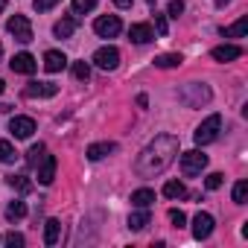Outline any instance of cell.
I'll return each mask as SVG.
<instances>
[{
    "label": "cell",
    "mask_w": 248,
    "mask_h": 248,
    "mask_svg": "<svg viewBox=\"0 0 248 248\" xmlns=\"http://www.w3.org/2000/svg\"><path fill=\"white\" fill-rule=\"evenodd\" d=\"M178 149H181V143H178L175 135H158V138H155L152 143H146L143 152L138 155L135 172H138L140 178H155V175H161V172L175 161Z\"/></svg>",
    "instance_id": "obj_1"
},
{
    "label": "cell",
    "mask_w": 248,
    "mask_h": 248,
    "mask_svg": "<svg viewBox=\"0 0 248 248\" xmlns=\"http://www.w3.org/2000/svg\"><path fill=\"white\" fill-rule=\"evenodd\" d=\"M210 96H213L210 88L202 85V82H190V85H184V88L178 91V99H181L184 105H190V108H202V105H207Z\"/></svg>",
    "instance_id": "obj_2"
},
{
    "label": "cell",
    "mask_w": 248,
    "mask_h": 248,
    "mask_svg": "<svg viewBox=\"0 0 248 248\" xmlns=\"http://www.w3.org/2000/svg\"><path fill=\"white\" fill-rule=\"evenodd\" d=\"M219 132H222V117H219V114H210L202 126L193 132V140H196L199 146H207V143H213V140L219 138Z\"/></svg>",
    "instance_id": "obj_3"
},
{
    "label": "cell",
    "mask_w": 248,
    "mask_h": 248,
    "mask_svg": "<svg viewBox=\"0 0 248 248\" xmlns=\"http://www.w3.org/2000/svg\"><path fill=\"white\" fill-rule=\"evenodd\" d=\"M6 30H9V35H15V41H21V44H30V41H32V24H30L27 15H12V18L6 21Z\"/></svg>",
    "instance_id": "obj_4"
},
{
    "label": "cell",
    "mask_w": 248,
    "mask_h": 248,
    "mask_svg": "<svg viewBox=\"0 0 248 248\" xmlns=\"http://www.w3.org/2000/svg\"><path fill=\"white\" fill-rule=\"evenodd\" d=\"M204 167H207V155H204V152H199V149H190V152H184V155H181V172H184L187 178L199 175Z\"/></svg>",
    "instance_id": "obj_5"
},
{
    "label": "cell",
    "mask_w": 248,
    "mask_h": 248,
    "mask_svg": "<svg viewBox=\"0 0 248 248\" xmlns=\"http://www.w3.org/2000/svg\"><path fill=\"white\" fill-rule=\"evenodd\" d=\"M93 30H96V35H99V38H117V35H120V30H123V24H120V18H117V15H102V18H96Z\"/></svg>",
    "instance_id": "obj_6"
},
{
    "label": "cell",
    "mask_w": 248,
    "mask_h": 248,
    "mask_svg": "<svg viewBox=\"0 0 248 248\" xmlns=\"http://www.w3.org/2000/svg\"><path fill=\"white\" fill-rule=\"evenodd\" d=\"M93 64H96L99 70H117V64H120V50H117V47H99V50L93 53Z\"/></svg>",
    "instance_id": "obj_7"
},
{
    "label": "cell",
    "mask_w": 248,
    "mask_h": 248,
    "mask_svg": "<svg viewBox=\"0 0 248 248\" xmlns=\"http://www.w3.org/2000/svg\"><path fill=\"white\" fill-rule=\"evenodd\" d=\"M56 93H59V85H53V82H30L24 88V96H30V99H50Z\"/></svg>",
    "instance_id": "obj_8"
},
{
    "label": "cell",
    "mask_w": 248,
    "mask_h": 248,
    "mask_svg": "<svg viewBox=\"0 0 248 248\" xmlns=\"http://www.w3.org/2000/svg\"><path fill=\"white\" fill-rule=\"evenodd\" d=\"M9 132H12L18 140H27V138H32V132H35V120H32V117H12V120H9Z\"/></svg>",
    "instance_id": "obj_9"
},
{
    "label": "cell",
    "mask_w": 248,
    "mask_h": 248,
    "mask_svg": "<svg viewBox=\"0 0 248 248\" xmlns=\"http://www.w3.org/2000/svg\"><path fill=\"white\" fill-rule=\"evenodd\" d=\"M9 67H12L15 73H24V76H32V73L38 70V62H35V56H30V53H18V56H12V62H9Z\"/></svg>",
    "instance_id": "obj_10"
},
{
    "label": "cell",
    "mask_w": 248,
    "mask_h": 248,
    "mask_svg": "<svg viewBox=\"0 0 248 248\" xmlns=\"http://www.w3.org/2000/svg\"><path fill=\"white\" fill-rule=\"evenodd\" d=\"M213 216L210 213H196V219H193V236L196 239H207L210 233H213Z\"/></svg>",
    "instance_id": "obj_11"
},
{
    "label": "cell",
    "mask_w": 248,
    "mask_h": 248,
    "mask_svg": "<svg viewBox=\"0 0 248 248\" xmlns=\"http://www.w3.org/2000/svg\"><path fill=\"white\" fill-rule=\"evenodd\" d=\"M64 67H67V56L64 53H59V50H47L44 53V70L47 73H59Z\"/></svg>",
    "instance_id": "obj_12"
},
{
    "label": "cell",
    "mask_w": 248,
    "mask_h": 248,
    "mask_svg": "<svg viewBox=\"0 0 248 248\" xmlns=\"http://www.w3.org/2000/svg\"><path fill=\"white\" fill-rule=\"evenodd\" d=\"M35 170H38V181L41 184H53V178H56V155H44Z\"/></svg>",
    "instance_id": "obj_13"
},
{
    "label": "cell",
    "mask_w": 248,
    "mask_h": 248,
    "mask_svg": "<svg viewBox=\"0 0 248 248\" xmlns=\"http://www.w3.org/2000/svg\"><path fill=\"white\" fill-rule=\"evenodd\" d=\"M129 38H132L135 44H149V41L155 38V30H152L149 24H132V27H129Z\"/></svg>",
    "instance_id": "obj_14"
},
{
    "label": "cell",
    "mask_w": 248,
    "mask_h": 248,
    "mask_svg": "<svg viewBox=\"0 0 248 248\" xmlns=\"http://www.w3.org/2000/svg\"><path fill=\"white\" fill-rule=\"evenodd\" d=\"M111 152H117V143H111V140H105V143H91V146H88V161H102V158L111 155Z\"/></svg>",
    "instance_id": "obj_15"
},
{
    "label": "cell",
    "mask_w": 248,
    "mask_h": 248,
    "mask_svg": "<svg viewBox=\"0 0 248 248\" xmlns=\"http://www.w3.org/2000/svg\"><path fill=\"white\" fill-rule=\"evenodd\" d=\"M239 56H242V47H236V44H222V47L213 50V59L216 62H233Z\"/></svg>",
    "instance_id": "obj_16"
},
{
    "label": "cell",
    "mask_w": 248,
    "mask_h": 248,
    "mask_svg": "<svg viewBox=\"0 0 248 248\" xmlns=\"http://www.w3.org/2000/svg\"><path fill=\"white\" fill-rule=\"evenodd\" d=\"M62 239V222L59 219H47L44 222V245H56Z\"/></svg>",
    "instance_id": "obj_17"
},
{
    "label": "cell",
    "mask_w": 248,
    "mask_h": 248,
    "mask_svg": "<svg viewBox=\"0 0 248 248\" xmlns=\"http://www.w3.org/2000/svg\"><path fill=\"white\" fill-rule=\"evenodd\" d=\"M149 222H152V216H149V207H138V210L129 216V228H132V231H143Z\"/></svg>",
    "instance_id": "obj_18"
},
{
    "label": "cell",
    "mask_w": 248,
    "mask_h": 248,
    "mask_svg": "<svg viewBox=\"0 0 248 248\" xmlns=\"http://www.w3.org/2000/svg\"><path fill=\"white\" fill-rule=\"evenodd\" d=\"M53 32H56V38H70V35L76 32V15H70V18H62V21L53 27Z\"/></svg>",
    "instance_id": "obj_19"
},
{
    "label": "cell",
    "mask_w": 248,
    "mask_h": 248,
    "mask_svg": "<svg viewBox=\"0 0 248 248\" xmlns=\"http://www.w3.org/2000/svg\"><path fill=\"white\" fill-rule=\"evenodd\" d=\"M184 59L178 56V53H161V56H155V67H161V70H170V67H178Z\"/></svg>",
    "instance_id": "obj_20"
},
{
    "label": "cell",
    "mask_w": 248,
    "mask_h": 248,
    "mask_svg": "<svg viewBox=\"0 0 248 248\" xmlns=\"http://www.w3.org/2000/svg\"><path fill=\"white\" fill-rule=\"evenodd\" d=\"M152 202H155V193L146 190V187L132 193V204H135V207H152Z\"/></svg>",
    "instance_id": "obj_21"
},
{
    "label": "cell",
    "mask_w": 248,
    "mask_h": 248,
    "mask_svg": "<svg viewBox=\"0 0 248 248\" xmlns=\"http://www.w3.org/2000/svg\"><path fill=\"white\" fill-rule=\"evenodd\" d=\"M164 196H167V199H184V196H187V187H184L181 181H167V184H164Z\"/></svg>",
    "instance_id": "obj_22"
},
{
    "label": "cell",
    "mask_w": 248,
    "mask_h": 248,
    "mask_svg": "<svg viewBox=\"0 0 248 248\" xmlns=\"http://www.w3.org/2000/svg\"><path fill=\"white\" fill-rule=\"evenodd\" d=\"M18 161V152L9 140H0V164H15Z\"/></svg>",
    "instance_id": "obj_23"
},
{
    "label": "cell",
    "mask_w": 248,
    "mask_h": 248,
    "mask_svg": "<svg viewBox=\"0 0 248 248\" xmlns=\"http://www.w3.org/2000/svg\"><path fill=\"white\" fill-rule=\"evenodd\" d=\"M245 30H248V18H239L233 27L222 30V35H225V38H242V35H245Z\"/></svg>",
    "instance_id": "obj_24"
},
{
    "label": "cell",
    "mask_w": 248,
    "mask_h": 248,
    "mask_svg": "<svg viewBox=\"0 0 248 248\" xmlns=\"http://www.w3.org/2000/svg\"><path fill=\"white\" fill-rule=\"evenodd\" d=\"M44 155H47V146H44V143H35V146H30V152H27V164H30V167H38Z\"/></svg>",
    "instance_id": "obj_25"
},
{
    "label": "cell",
    "mask_w": 248,
    "mask_h": 248,
    "mask_svg": "<svg viewBox=\"0 0 248 248\" xmlns=\"http://www.w3.org/2000/svg\"><path fill=\"white\" fill-rule=\"evenodd\" d=\"M9 187L18 190V193H30V190H32V181H30L27 175H12V178H9Z\"/></svg>",
    "instance_id": "obj_26"
},
{
    "label": "cell",
    "mask_w": 248,
    "mask_h": 248,
    "mask_svg": "<svg viewBox=\"0 0 248 248\" xmlns=\"http://www.w3.org/2000/svg\"><path fill=\"white\" fill-rule=\"evenodd\" d=\"M24 216H27V204H24V202H12V204L6 207V219H9V222L24 219Z\"/></svg>",
    "instance_id": "obj_27"
},
{
    "label": "cell",
    "mask_w": 248,
    "mask_h": 248,
    "mask_svg": "<svg viewBox=\"0 0 248 248\" xmlns=\"http://www.w3.org/2000/svg\"><path fill=\"white\" fill-rule=\"evenodd\" d=\"M73 79L88 82V79H91V64H88V62H73Z\"/></svg>",
    "instance_id": "obj_28"
},
{
    "label": "cell",
    "mask_w": 248,
    "mask_h": 248,
    "mask_svg": "<svg viewBox=\"0 0 248 248\" xmlns=\"http://www.w3.org/2000/svg\"><path fill=\"white\" fill-rule=\"evenodd\" d=\"M233 202L236 204H245L248 202V181H236L233 184Z\"/></svg>",
    "instance_id": "obj_29"
},
{
    "label": "cell",
    "mask_w": 248,
    "mask_h": 248,
    "mask_svg": "<svg viewBox=\"0 0 248 248\" xmlns=\"http://www.w3.org/2000/svg\"><path fill=\"white\" fill-rule=\"evenodd\" d=\"M96 6V0H73V15H88Z\"/></svg>",
    "instance_id": "obj_30"
},
{
    "label": "cell",
    "mask_w": 248,
    "mask_h": 248,
    "mask_svg": "<svg viewBox=\"0 0 248 248\" xmlns=\"http://www.w3.org/2000/svg\"><path fill=\"white\" fill-rule=\"evenodd\" d=\"M222 184H225V175H222V172H210V175L204 178V187H207V190H219Z\"/></svg>",
    "instance_id": "obj_31"
},
{
    "label": "cell",
    "mask_w": 248,
    "mask_h": 248,
    "mask_svg": "<svg viewBox=\"0 0 248 248\" xmlns=\"http://www.w3.org/2000/svg\"><path fill=\"white\" fill-rule=\"evenodd\" d=\"M3 242H6V245H9V248H24V242H27V239H24V236H21V233H15V231H9V233H6V239H3Z\"/></svg>",
    "instance_id": "obj_32"
},
{
    "label": "cell",
    "mask_w": 248,
    "mask_h": 248,
    "mask_svg": "<svg viewBox=\"0 0 248 248\" xmlns=\"http://www.w3.org/2000/svg\"><path fill=\"white\" fill-rule=\"evenodd\" d=\"M184 12V0H170V6H167V15L170 18H178Z\"/></svg>",
    "instance_id": "obj_33"
},
{
    "label": "cell",
    "mask_w": 248,
    "mask_h": 248,
    "mask_svg": "<svg viewBox=\"0 0 248 248\" xmlns=\"http://www.w3.org/2000/svg\"><path fill=\"white\" fill-rule=\"evenodd\" d=\"M170 222H172V228H184L187 225V216L181 210H170Z\"/></svg>",
    "instance_id": "obj_34"
},
{
    "label": "cell",
    "mask_w": 248,
    "mask_h": 248,
    "mask_svg": "<svg viewBox=\"0 0 248 248\" xmlns=\"http://www.w3.org/2000/svg\"><path fill=\"white\" fill-rule=\"evenodd\" d=\"M59 3V0H32V6H35V12H47V9H53Z\"/></svg>",
    "instance_id": "obj_35"
},
{
    "label": "cell",
    "mask_w": 248,
    "mask_h": 248,
    "mask_svg": "<svg viewBox=\"0 0 248 248\" xmlns=\"http://www.w3.org/2000/svg\"><path fill=\"white\" fill-rule=\"evenodd\" d=\"M155 30H158V35H167V18L164 15H155Z\"/></svg>",
    "instance_id": "obj_36"
},
{
    "label": "cell",
    "mask_w": 248,
    "mask_h": 248,
    "mask_svg": "<svg viewBox=\"0 0 248 248\" xmlns=\"http://www.w3.org/2000/svg\"><path fill=\"white\" fill-rule=\"evenodd\" d=\"M114 3H117L120 9H129V6H132V0H114Z\"/></svg>",
    "instance_id": "obj_37"
},
{
    "label": "cell",
    "mask_w": 248,
    "mask_h": 248,
    "mask_svg": "<svg viewBox=\"0 0 248 248\" xmlns=\"http://www.w3.org/2000/svg\"><path fill=\"white\" fill-rule=\"evenodd\" d=\"M213 3H216V6H228V3H231V0H213Z\"/></svg>",
    "instance_id": "obj_38"
},
{
    "label": "cell",
    "mask_w": 248,
    "mask_h": 248,
    "mask_svg": "<svg viewBox=\"0 0 248 248\" xmlns=\"http://www.w3.org/2000/svg\"><path fill=\"white\" fill-rule=\"evenodd\" d=\"M6 9V0H0V12H3Z\"/></svg>",
    "instance_id": "obj_39"
},
{
    "label": "cell",
    "mask_w": 248,
    "mask_h": 248,
    "mask_svg": "<svg viewBox=\"0 0 248 248\" xmlns=\"http://www.w3.org/2000/svg\"><path fill=\"white\" fill-rule=\"evenodd\" d=\"M3 88H6V85H3V82H0V93H3Z\"/></svg>",
    "instance_id": "obj_40"
},
{
    "label": "cell",
    "mask_w": 248,
    "mask_h": 248,
    "mask_svg": "<svg viewBox=\"0 0 248 248\" xmlns=\"http://www.w3.org/2000/svg\"><path fill=\"white\" fill-rule=\"evenodd\" d=\"M146 3H149V6H155V0H146Z\"/></svg>",
    "instance_id": "obj_41"
},
{
    "label": "cell",
    "mask_w": 248,
    "mask_h": 248,
    "mask_svg": "<svg viewBox=\"0 0 248 248\" xmlns=\"http://www.w3.org/2000/svg\"><path fill=\"white\" fill-rule=\"evenodd\" d=\"M0 56H3V44H0Z\"/></svg>",
    "instance_id": "obj_42"
}]
</instances>
